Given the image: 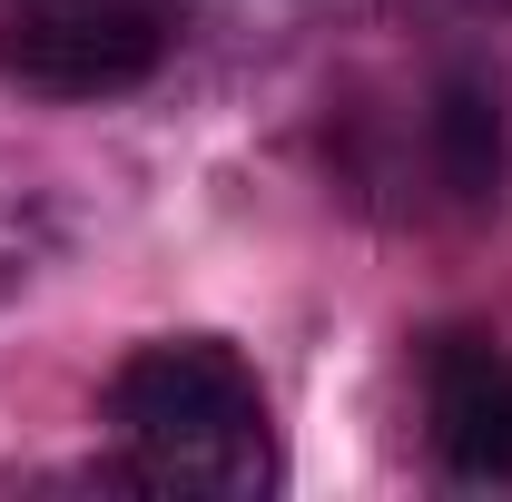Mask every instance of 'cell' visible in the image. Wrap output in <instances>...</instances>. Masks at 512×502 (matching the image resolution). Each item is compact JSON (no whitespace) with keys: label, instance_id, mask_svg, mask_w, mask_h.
<instances>
[{"label":"cell","instance_id":"6da1fadb","mask_svg":"<svg viewBox=\"0 0 512 502\" xmlns=\"http://www.w3.org/2000/svg\"><path fill=\"white\" fill-rule=\"evenodd\" d=\"M109 424L128 443V473L158 493H237L266 473V404L256 375L217 335L138 345L109 384Z\"/></svg>","mask_w":512,"mask_h":502},{"label":"cell","instance_id":"7a4b0ae2","mask_svg":"<svg viewBox=\"0 0 512 502\" xmlns=\"http://www.w3.org/2000/svg\"><path fill=\"white\" fill-rule=\"evenodd\" d=\"M168 60L158 0H20L0 20V69L40 99H109Z\"/></svg>","mask_w":512,"mask_h":502},{"label":"cell","instance_id":"3957f363","mask_svg":"<svg viewBox=\"0 0 512 502\" xmlns=\"http://www.w3.org/2000/svg\"><path fill=\"white\" fill-rule=\"evenodd\" d=\"M424 404H434V453L463 483H512V355L483 335H444L424 365Z\"/></svg>","mask_w":512,"mask_h":502},{"label":"cell","instance_id":"277c9868","mask_svg":"<svg viewBox=\"0 0 512 502\" xmlns=\"http://www.w3.org/2000/svg\"><path fill=\"white\" fill-rule=\"evenodd\" d=\"M434 158H444L453 197H503V99L483 89V79H444V99H434Z\"/></svg>","mask_w":512,"mask_h":502}]
</instances>
